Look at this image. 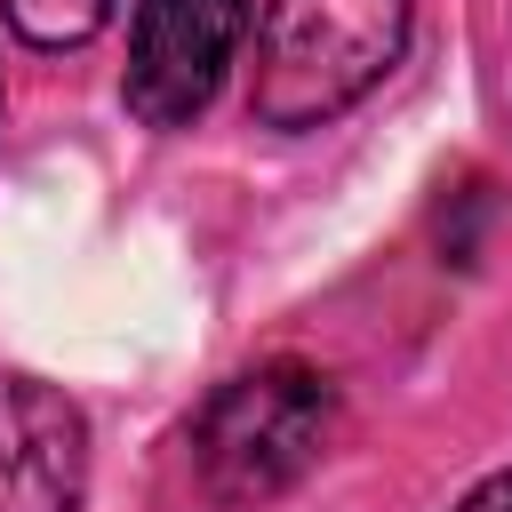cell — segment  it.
Wrapping results in <instances>:
<instances>
[{
	"instance_id": "cell-1",
	"label": "cell",
	"mask_w": 512,
	"mask_h": 512,
	"mask_svg": "<svg viewBox=\"0 0 512 512\" xmlns=\"http://www.w3.org/2000/svg\"><path fill=\"white\" fill-rule=\"evenodd\" d=\"M416 0H272L256 24L248 112L264 128H320L352 112L408 48Z\"/></svg>"
},
{
	"instance_id": "cell-2",
	"label": "cell",
	"mask_w": 512,
	"mask_h": 512,
	"mask_svg": "<svg viewBox=\"0 0 512 512\" xmlns=\"http://www.w3.org/2000/svg\"><path fill=\"white\" fill-rule=\"evenodd\" d=\"M328 424H336V392L320 368H304V360L240 368L232 384L208 392V408L192 424L200 488L216 504H272L320 464Z\"/></svg>"
},
{
	"instance_id": "cell-3",
	"label": "cell",
	"mask_w": 512,
	"mask_h": 512,
	"mask_svg": "<svg viewBox=\"0 0 512 512\" xmlns=\"http://www.w3.org/2000/svg\"><path fill=\"white\" fill-rule=\"evenodd\" d=\"M248 40V0H136L128 112L144 128H192Z\"/></svg>"
},
{
	"instance_id": "cell-4",
	"label": "cell",
	"mask_w": 512,
	"mask_h": 512,
	"mask_svg": "<svg viewBox=\"0 0 512 512\" xmlns=\"http://www.w3.org/2000/svg\"><path fill=\"white\" fill-rule=\"evenodd\" d=\"M88 424L40 376H0V512H80Z\"/></svg>"
},
{
	"instance_id": "cell-5",
	"label": "cell",
	"mask_w": 512,
	"mask_h": 512,
	"mask_svg": "<svg viewBox=\"0 0 512 512\" xmlns=\"http://www.w3.org/2000/svg\"><path fill=\"white\" fill-rule=\"evenodd\" d=\"M0 16L32 48H80L112 24V0H0Z\"/></svg>"
},
{
	"instance_id": "cell-6",
	"label": "cell",
	"mask_w": 512,
	"mask_h": 512,
	"mask_svg": "<svg viewBox=\"0 0 512 512\" xmlns=\"http://www.w3.org/2000/svg\"><path fill=\"white\" fill-rule=\"evenodd\" d=\"M456 512H512V472H488L480 488H464Z\"/></svg>"
}]
</instances>
